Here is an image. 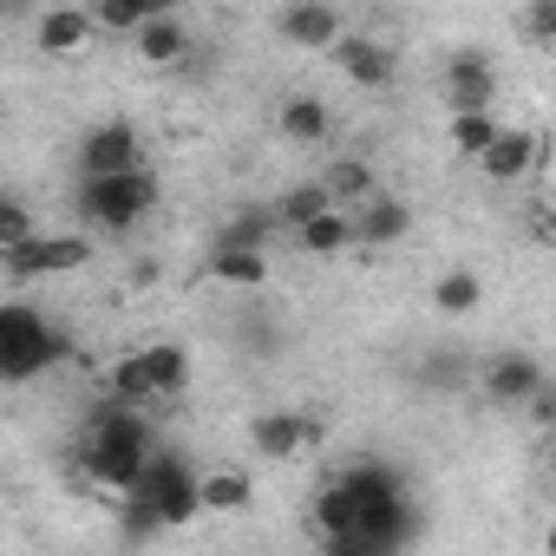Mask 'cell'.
<instances>
[{"label": "cell", "instance_id": "obj_6", "mask_svg": "<svg viewBox=\"0 0 556 556\" xmlns=\"http://www.w3.org/2000/svg\"><path fill=\"white\" fill-rule=\"evenodd\" d=\"M184 380H190V354H184L177 341H151V348L125 354V361L105 374V393L125 400V406H151V400H170Z\"/></svg>", "mask_w": 556, "mask_h": 556}, {"label": "cell", "instance_id": "obj_26", "mask_svg": "<svg viewBox=\"0 0 556 556\" xmlns=\"http://www.w3.org/2000/svg\"><path fill=\"white\" fill-rule=\"evenodd\" d=\"M328 203H334V197H328V184L315 177V184H295V190H289L282 203H275V216H282L289 229H302V223H308V216H321Z\"/></svg>", "mask_w": 556, "mask_h": 556}, {"label": "cell", "instance_id": "obj_19", "mask_svg": "<svg viewBox=\"0 0 556 556\" xmlns=\"http://www.w3.org/2000/svg\"><path fill=\"white\" fill-rule=\"evenodd\" d=\"M210 282H223V289H262L268 282V255L262 249H210Z\"/></svg>", "mask_w": 556, "mask_h": 556}, {"label": "cell", "instance_id": "obj_28", "mask_svg": "<svg viewBox=\"0 0 556 556\" xmlns=\"http://www.w3.org/2000/svg\"><path fill=\"white\" fill-rule=\"evenodd\" d=\"M523 40L556 53V0H530V8H523Z\"/></svg>", "mask_w": 556, "mask_h": 556}, {"label": "cell", "instance_id": "obj_32", "mask_svg": "<svg viewBox=\"0 0 556 556\" xmlns=\"http://www.w3.org/2000/svg\"><path fill=\"white\" fill-rule=\"evenodd\" d=\"M536 236H543V242H556V203L543 210V223H536Z\"/></svg>", "mask_w": 556, "mask_h": 556}, {"label": "cell", "instance_id": "obj_24", "mask_svg": "<svg viewBox=\"0 0 556 556\" xmlns=\"http://www.w3.org/2000/svg\"><path fill=\"white\" fill-rule=\"evenodd\" d=\"M275 223H282L275 210H242V216H229V223L216 229V242H210V249H262Z\"/></svg>", "mask_w": 556, "mask_h": 556}, {"label": "cell", "instance_id": "obj_22", "mask_svg": "<svg viewBox=\"0 0 556 556\" xmlns=\"http://www.w3.org/2000/svg\"><path fill=\"white\" fill-rule=\"evenodd\" d=\"M478 302H484V282H478L471 268H445L439 282H432V308L439 315H471Z\"/></svg>", "mask_w": 556, "mask_h": 556}, {"label": "cell", "instance_id": "obj_23", "mask_svg": "<svg viewBox=\"0 0 556 556\" xmlns=\"http://www.w3.org/2000/svg\"><path fill=\"white\" fill-rule=\"evenodd\" d=\"M497 131H504V125L491 118V105H484V112H452V151H458L465 164H478V157L491 151Z\"/></svg>", "mask_w": 556, "mask_h": 556}, {"label": "cell", "instance_id": "obj_3", "mask_svg": "<svg viewBox=\"0 0 556 556\" xmlns=\"http://www.w3.org/2000/svg\"><path fill=\"white\" fill-rule=\"evenodd\" d=\"M341 484H348V497H354V517H361L341 556H380V549H400V543L413 536L406 491H400V478H393L387 465H354Z\"/></svg>", "mask_w": 556, "mask_h": 556}, {"label": "cell", "instance_id": "obj_18", "mask_svg": "<svg viewBox=\"0 0 556 556\" xmlns=\"http://www.w3.org/2000/svg\"><path fill=\"white\" fill-rule=\"evenodd\" d=\"M295 242H302L308 255H341L348 242H361V229H354V216H348L341 203H328L321 216H308V223L295 229Z\"/></svg>", "mask_w": 556, "mask_h": 556}, {"label": "cell", "instance_id": "obj_4", "mask_svg": "<svg viewBox=\"0 0 556 556\" xmlns=\"http://www.w3.org/2000/svg\"><path fill=\"white\" fill-rule=\"evenodd\" d=\"M53 361H66V334H60L40 308H27V302H8V308H0V380H8V387H27V380L47 374Z\"/></svg>", "mask_w": 556, "mask_h": 556}, {"label": "cell", "instance_id": "obj_20", "mask_svg": "<svg viewBox=\"0 0 556 556\" xmlns=\"http://www.w3.org/2000/svg\"><path fill=\"white\" fill-rule=\"evenodd\" d=\"M255 504V484H249V471H236V465H223V471H203V510H216V517H236V510H249Z\"/></svg>", "mask_w": 556, "mask_h": 556}, {"label": "cell", "instance_id": "obj_5", "mask_svg": "<svg viewBox=\"0 0 556 556\" xmlns=\"http://www.w3.org/2000/svg\"><path fill=\"white\" fill-rule=\"evenodd\" d=\"M157 210V177L138 164V170H118V177H86L79 184V216L105 236H125L138 229L144 216Z\"/></svg>", "mask_w": 556, "mask_h": 556}, {"label": "cell", "instance_id": "obj_29", "mask_svg": "<svg viewBox=\"0 0 556 556\" xmlns=\"http://www.w3.org/2000/svg\"><path fill=\"white\" fill-rule=\"evenodd\" d=\"M21 242H34V216H27L21 197H8V203H0V255L21 249Z\"/></svg>", "mask_w": 556, "mask_h": 556}, {"label": "cell", "instance_id": "obj_31", "mask_svg": "<svg viewBox=\"0 0 556 556\" xmlns=\"http://www.w3.org/2000/svg\"><path fill=\"white\" fill-rule=\"evenodd\" d=\"M138 14H144V21H157V14H177V0H138Z\"/></svg>", "mask_w": 556, "mask_h": 556}, {"label": "cell", "instance_id": "obj_7", "mask_svg": "<svg viewBox=\"0 0 556 556\" xmlns=\"http://www.w3.org/2000/svg\"><path fill=\"white\" fill-rule=\"evenodd\" d=\"M92 262V236H34L21 249H8V275L14 282H40V275H73Z\"/></svg>", "mask_w": 556, "mask_h": 556}, {"label": "cell", "instance_id": "obj_2", "mask_svg": "<svg viewBox=\"0 0 556 556\" xmlns=\"http://www.w3.org/2000/svg\"><path fill=\"white\" fill-rule=\"evenodd\" d=\"M197 510H203V478H197L177 452H157V458L144 465V478L125 491V536L144 543V536H157V530L190 523Z\"/></svg>", "mask_w": 556, "mask_h": 556}, {"label": "cell", "instance_id": "obj_10", "mask_svg": "<svg viewBox=\"0 0 556 556\" xmlns=\"http://www.w3.org/2000/svg\"><path fill=\"white\" fill-rule=\"evenodd\" d=\"M478 387H484V400H491V406H530L549 380H543V367H536L530 354H497V361H484Z\"/></svg>", "mask_w": 556, "mask_h": 556}, {"label": "cell", "instance_id": "obj_27", "mask_svg": "<svg viewBox=\"0 0 556 556\" xmlns=\"http://www.w3.org/2000/svg\"><path fill=\"white\" fill-rule=\"evenodd\" d=\"M419 380L439 387V393H458V387L471 380V361H465V354H432V361L419 367Z\"/></svg>", "mask_w": 556, "mask_h": 556}, {"label": "cell", "instance_id": "obj_21", "mask_svg": "<svg viewBox=\"0 0 556 556\" xmlns=\"http://www.w3.org/2000/svg\"><path fill=\"white\" fill-rule=\"evenodd\" d=\"M275 125H282V138H289V144H321L334 118H328V105H321L315 92H302V99H289V105H282V118H275Z\"/></svg>", "mask_w": 556, "mask_h": 556}, {"label": "cell", "instance_id": "obj_14", "mask_svg": "<svg viewBox=\"0 0 556 556\" xmlns=\"http://www.w3.org/2000/svg\"><path fill=\"white\" fill-rule=\"evenodd\" d=\"M99 34H105V27H99L92 8H47V21H40V53H86Z\"/></svg>", "mask_w": 556, "mask_h": 556}, {"label": "cell", "instance_id": "obj_17", "mask_svg": "<svg viewBox=\"0 0 556 556\" xmlns=\"http://www.w3.org/2000/svg\"><path fill=\"white\" fill-rule=\"evenodd\" d=\"M131 47H138V60H144V66H184L190 34H184V21H177V14H157V21H144V27L131 34Z\"/></svg>", "mask_w": 556, "mask_h": 556}, {"label": "cell", "instance_id": "obj_25", "mask_svg": "<svg viewBox=\"0 0 556 556\" xmlns=\"http://www.w3.org/2000/svg\"><path fill=\"white\" fill-rule=\"evenodd\" d=\"M321 184H328L334 203H367V197H380V190H374V170H367L361 157H341L334 170H321Z\"/></svg>", "mask_w": 556, "mask_h": 556}, {"label": "cell", "instance_id": "obj_13", "mask_svg": "<svg viewBox=\"0 0 556 556\" xmlns=\"http://www.w3.org/2000/svg\"><path fill=\"white\" fill-rule=\"evenodd\" d=\"M334 66H341L354 86H367V92L393 86V47H380V40H367V34H341V47H334Z\"/></svg>", "mask_w": 556, "mask_h": 556}, {"label": "cell", "instance_id": "obj_30", "mask_svg": "<svg viewBox=\"0 0 556 556\" xmlns=\"http://www.w3.org/2000/svg\"><path fill=\"white\" fill-rule=\"evenodd\" d=\"M92 14H99V27H105V34H138V27H144L138 0H92Z\"/></svg>", "mask_w": 556, "mask_h": 556}, {"label": "cell", "instance_id": "obj_12", "mask_svg": "<svg viewBox=\"0 0 556 556\" xmlns=\"http://www.w3.org/2000/svg\"><path fill=\"white\" fill-rule=\"evenodd\" d=\"M491 92H497V73H491L484 53H452L445 60V99H452V112H484Z\"/></svg>", "mask_w": 556, "mask_h": 556}, {"label": "cell", "instance_id": "obj_9", "mask_svg": "<svg viewBox=\"0 0 556 556\" xmlns=\"http://www.w3.org/2000/svg\"><path fill=\"white\" fill-rule=\"evenodd\" d=\"M249 445H255L262 458H275V465H289V458H302L308 445H321V426H315L308 413H255Z\"/></svg>", "mask_w": 556, "mask_h": 556}, {"label": "cell", "instance_id": "obj_11", "mask_svg": "<svg viewBox=\"0 0 556 556\" xmlns=\"http://www.w3.org/2000/svg\"><path fill=\"white\" fill-rule=\"evenodd\" d=\"M282 40L295 53H328V47H341V14L328 8V0H295V8L282 14Z\"/></svg>", "mask_w": 556, "mask_h": 556}, {"label": "cell", "instance_id": "obj_16", "mask_svg": "<svg viewBox=\"0 0 556 556\" xmlns=\"http://www.w3.org/2000/svg\"><path fill=\"white\" fill-rule=\"evenodd\" d=\"M354 229H361V242H367V249H387V242H406L413 210H406L400 197H367V203L354 210Z\"/></svg>", "mask_w": 556, "mask_h": 556}, {"label": "cell", "instance_id": "obj_8", "mask_svg": "<svg viewBox=\"0 0 556 556\" xmlns=\"http://www.w3.org/2000/svg\"><path fill=\"white\" fill-rule=\"evenodd\" d=\"M138 164H144V144L125 118L92 125L86 144H79V177H118V170H138Z\"/></svg>", "mask_w": 556, "mask_h": 556}, {"label": "cell", "instance_id": "obj_15", "mask_svg": "<svg viewBox=\"0 0 556 556\" xmlns=\"http://www.w3.org/2000/svg\"><path fill=\"white\" fill-rule=\"evenodd\" d=\"M478 170H484L491 184H523V177L536 170V131H497L491 151L478 157Z\"/></svg>", "mask_w": 556, "mask_h": 556}, {"label": "cell", "instance_id": "obj_1", "mask_svg": "<svg viewBox=\"0 0 556 556\" xmlns=\"http://www.w3.org/2000/svg\"><path fill=\"white\" fill-rule=\"evenodd\" d=\"M151 458H157V439H151V426H144V406H125V400H112V393H105V406L92 413L86 452H79L86 478H92L99 491L125 497V491L144 478V465H151Z\"/></svg>", "mask_w": 556, "mask_h": 556}, {"label": "cell", "instance_id": "obj_33", "mask_svg": "<svg viewBox=\"0 0 556 556\" xmlns=\"http://www.w3.org/2000/svg\"><path fill=\"white\" fill-rule=\"evenodd\" d=\"M549 549H556V530H549Z\"/></svg>", "mask_w": 556, "mask_h": 556}]
</instances>
